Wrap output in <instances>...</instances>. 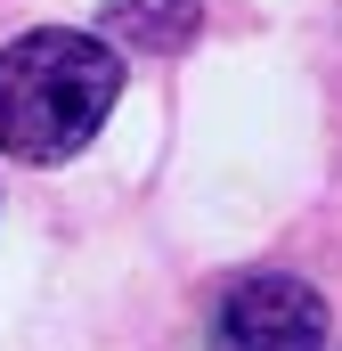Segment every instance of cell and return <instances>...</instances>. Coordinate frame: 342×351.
I'll use <instances>...</instances> for the list:
<instances>
[{"label":"cell","mask_w":342,"mask_h":351,"mask_svg":"<svg viewBox=\"0 0 342 351\" xmlns=\"http://www.w3.org/2000/svg\"><path fill=\"white\" fill-rule=\"evenodd\" d=\"M122 98V58L74 33V25H41L16 33L0 49V156L16 164H66L98 139V123Z\"/></svg>","instance_id":"1"},{"label":"cell","mask_w":342,"mask_h":351,"mask_svg":"<svg viewBox=\"0 0 342 351\" xmlns=\"http://www.w3.org/2000/svg\"><path fill=\"white\" fill-rule=\"evenodd\" d=\"M212 351H326V302L318 286L285 278V269H261L237 278L212 311Z\"/></svg>","instance_id":"2"},{"label":"cell","mask_w":342,"mask_h":351,"mask_svg":"<svg viewBox=\"0 0 342 351\" xmlns=\"http://www.w3.org/2000/svg\"><path fill=\"white\" fill-rule=\"evenodd\" d=\"M106 25L131 49H179L204 25V0H106Z\"/></svg>","instance_id":"3"}]
</instances>
